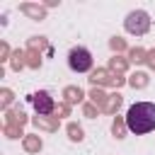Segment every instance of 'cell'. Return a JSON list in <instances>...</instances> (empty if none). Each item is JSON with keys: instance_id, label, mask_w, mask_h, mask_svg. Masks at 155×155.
Segmentation results:
<instances>
[{"instance_id": "obj_1", "label": "cell", "mask_w": 155, "mask_h": 155, "mask_svg": "<svg viewBox=\"0 0 155 155\" xmlns=\"http://www.w3.org/2000/svg\"><path fill=\"white\" fill-rule=\"evenodd\" d=\"M126 126L131 133H148L155 128V104L153 102H136L126 111Z\"/></svg>"}, {"instance_id": "obj_2", "label": "cell", "mask_w": 155, "mask_h": 155, "mask_svg": "<svg viewBox=\"0 0 155 155\" xmlns=\"http://www.w3.org/2000/svg\"><path fill=\"white\" fill-rule=\"evenodd\" d=\"M124 27H126V31H128V34L143 36V34L150 29V15H148L145 10H133V12H128V15H126Z\"/></svg>"}, {"instance_id": "obj_3", "label": "cell", "mask_w": 155, "mask_h": 155, "mask_svg": "<svg viewBox=\"0 0 155 155\" xmlns=\"http://www.w3.org/2000/svg\"><path fill=\"white\" fill-rule=\"evenodd\" d=\"M68 65H70V70H75V73H87V70L92 68V53H90L85 46H75V48H70V53H68Z\"/></svg>"}, {"instance_id": "obj_4", "label": "cell", "mask_w": 155, "mask_h": 155, "mask_svg": "<svg viewBox=\"0 0 155 155\" xmlns=\"http://www.w3.org/2000/svg\"><path fill=\"white\" fill-rule=\"evenodd\" d=\"M31 102H34V109L39 111V114H51L53 111V97L48 94V92H36L34 97H31Z\"/></svg>"}]
</instances>
